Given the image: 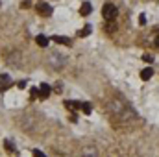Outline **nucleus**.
<instances>
[{
  "label": "nucleus",
  "mask_w": 159,
  "mask_h": 157,
  "mask_svg": "<svg viewBox=\"0 0 159 157\" xmlns=\"http://www.w3.org/2000/svg\"><path fill=\"white\" fill-rule=\"evenodd\" d=\"M37 92H39V98H48V94H50V85L43 83L39 89H37Z\"/></svg>",
  "instance_id": "4"
},
{
  "label": "nucleus",
  "mask_w": 159,
  "mask_h": 157,
  "mask_svg": "<svg viewBox=\"0 0 159 157\" xmlns=\"http://www.w3.org/2000/svg\"><path fill=\"white\" fill-rule=\"evenodd\" d=\"M34 157H46L43 152H39V150H34Z\"/></svg>",
  "instance_id": "14"
},
{
  "label": "nucleus",
  "mask_w": 159,
  "mask_h": 157,
  "mask_svg": "<svg viewBox=\"0 0 159 157\" xmlns=\"http://www.w3.org/2000/svg\"><path fill=\"white\" fill-rule=\"evenodd\" d=\"M156 44H157V46H159V35H157V37H156Z\"/></svg>",
  "instance_id": "16"
},
{
  "label": "nucleus",
  "mask_w": 159,
  "mask_h": 157,
  "mask_svg": "<svg viewBox=\"0 0 159 157\" xmlns=\"http://www.w3.org/2000/svg\"><path fill=\"white\" fill-rule=\"evenodd\" d=\"M52 39H54V43H59V44H67V46L72 44V41L69 39V37H63V35H54Z\"/></svg>",
  "instance_id": "5"
},
{
  "label": "nucleus",
  "mask_w": 159,
  "mask_h": 157,
  "mask_svg": "<svg viewBox=\"0 0 159 157\" xmlns=\"http://www.w3.org/2000/svg\"><path fill=\"white\" fill-rule=\"evenodd\" d=\"M65 107L70 109V111H76L80 105H78V102H69V100H67V102H65Z\"/></svg>",
  "instance_id": "9"
},
{
  "label": "nucleus",
  "mask_w": 159,
  "mask_h": 157,
  "mask_svg": "<svg viewBox=\"0 0 159 157\" xmlns=\"http://www.w3.org/2000/svg\"><path fill=\"white\" fill-rule=\"evenodd\" d=\"M80 109L83 111V113H91V105L85 102V104H80Z\"/></svg>",
  "instance_id": "11"
},
{
  "label": "nucleus",
  "mask_w": 159,
  "mask_h": 157,
  "mask_svg": "<svg viewBox=\"0 0 159 157\" xmlns=\"http://www.w3.org/2000/svg\"><path fill=\"white\" fill-rule=\"evenodd\" d=\"M11 76L9 74H0V91H6V89H9L11 87Z\"/></svg>",
  "instance_id": "2"
},
{
  "label": "nucleus",
  "mask_w": 159,
  "mask_h": 157,
  "mask_svg": "<svg viewBox=\"0 0 159 157\" xmlns=\"http://www.w3.org/2000/svg\"><path fill=\"white\" fill-rule=\"evenodd\" d=\"M117 13H119V9H117L113 4H106L104 9H102V15H104L106 20H115V19H117Z\"/></svg>",
  "instance_id": "1"
},
{
  "label": "nucleus",
  "mask_w": 159,
  "mask_h": 157,
  "mask_svg": "<svg viewBox=\"0 0 159 157\" xmlns=\"http://www.w3.org/2000/svg\"><path fill=\"white\" fill-rule=\"evenodd\" d=\"M143 59H144V61H146V63H152V61H154V59H152V56H150V54H144V56H143Z\"/></svg>",
  "instance_id": "13"
},
{
  "label": "nucleus",
  "mask_w": 159,
  "mask_h": 157,
  "mask_svg": "<svg viewBox=\"0 0 159 157\" xmlns=\"http://www.w3.org/2000/svg\"><path fill=\"white\" fill-rule=\"evenodd\" d=\"M80 13H81V15H89V13H91V4H89V2L81 4V7H80Z\"/></svg>",
  "instance_id": "8"
},
{
  "label": "nucleus",
  "mask_w": 159,
  "mask_h": 157,
  "mask_svg": "<svg viewBox=\"0 0 159 157\" xmlns=\"http://www.w3.org/2000/svg\"><path fill=\"white\" fill-rule=\"evenodd\" d=\"M6 150H7V152H15V148H13V142L6 141Z\"/></svg>",
  "instance_id": "12"
},
{
  "label": "nucleus",
  "mask_w": 159,
  "mask_h": 157,
  "mask_svg": "<svg viewBox=\"0 0 159 157\" xmlns=\"http://www.w3.org/2000/svg\"><path fill=\"white\" fill-rule=\"evenodd\" d=\"M152 74H154V70H152V69H144V70L141 72V79H144V81H146V79L152 78Z\"/></svg>",
  "instance_id": "7"
},
{
  "label": "nucleus",
  "mask_w": 159,
  "mask_h": 157,
  "mask_svg": "<svg viewBox=\"0 0 159 157\" xmlns=\"http://www.w3.org/2000/svg\"><path fill=\"white\" fill-rule=\"evenodd\" d=\"M35 43L39 44L41 48H46V46H48V37H44V35H37V37H35Z\"/></svg>",
  "instance_id": "6"
},
{
  "label": "nucleus",
  "mask_w": 159,
  "mask_h": 157,
  "mask_svg": "<svg viewBox=\"0 0 159 157\" xmlns=\"http://www.w3.org/2000/svg\"><path fill=\"white\" fill-rule=\"evenodd\" d=\"M37 11H39L41 15L48 17V15H52V6L46 4V2H41V4H37Z\"/></svg>",
  "instance_id": "3"
},
{
  "label": "nucleus",
  "mask_w": 159,
  "mask_h": 157,
  "mask_svg": "<svg viewBox=\"0 0 159 157\" xmlns=\"http://www.w3.org/2000/svg\"><path fill=\"white\" fill-rule=\"evenodd\" d=\"M139 22H141V24H144V22H146V17H144V15H141V17H139Z\"/></svg>",
  "instance_id": "15"
},
{
  "label": "nucleus",
  "mask_w": 159,
  "mask_h": 157,
  "mask_svg": "<svg viewBox=\"0 0 159 157\" xmlns=\"http://www.w3.org/2000/svg\"><path fill=\"white\" fill-rule=\"evenodd\" d=\"M91 30H93L91 26H85V28H83V30H81V32L78 34V35H80V37H87V35L91 34Z\"/></svg>",
  "instance_id": "10"
}]
</instances>
